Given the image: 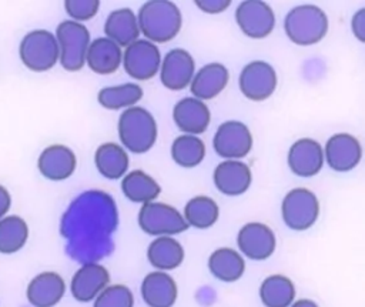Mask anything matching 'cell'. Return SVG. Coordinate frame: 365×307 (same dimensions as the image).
<instances>
[{"label": "cell", "instance_id": "6da1fadb", "mask_svg": "<svg viewBox=\"0 0 365 307\" xmlns=\"http://www.w3.org/2000/svg\"><path fill=\"white\" fill-rule=\"evenodd\" d=\"M140 34L151 43H167L181 30L182 16L178 6L170 0L145 1L137 14Z\"/></svg>", "mask_w": 365, "mask_h": 307}, {"label": "cell", "instance_id": "7a4b0ae2", "mask_svg": "<svg viewBox=\"0 0 365 307\" xmlns=\"http://www.w3.org/2000/svg\"><path fill=\"white\" fill-rule=\"evenodd\" d=\"M117 131L121 146L134 154H143L153 149L158 136L154 116L141 106H133L120 114Z\"/></svg>", "mask_w": 365, "mask_h": 307}, {"label": "cell", "instance_id": "3957f363", "mask_svg": "<svg viewBox=\"0 0 365 307\" xmlns=\"http://www.w3.org/2000/svg\"><path fill=\"white\" fill-rule=\"evenodd\" d=\"M328 29V16L315 4H298L284 17V31L287 37L298 46L319 43L327 36Z\"/></svg>", "mask_w": 365, "mask_h": 307}, {"label": "cell", "instance_id": "277c9868", "mask_svg": "<svg viewBox=\"0 0 365 307\" xmlns=\"http://www.w3.org/2000/svg\"><path fill=\"white\" fill-rule=\"evenodd\" d=\"M58 44L50 30L34 29L20 40L19 57L30 71L44 73L51 70L58 63Z\"/></svg>", "mask_w": 365, "mask_h": 307}, {"label": "cell", "instance_id": "5b68a950", "mask_svg": "<svg viewBox=\"0 0 365 307\" xmlns=\"http://www.w3.org/2000/svg\"><path fill=\"white\" fill-rule=\"evenodd\" d=\"M56 40L58 44V63L66 71H80L86 64V53L91 41L88 29L78 21L63 20L56 27Z\"/></svg>", "mask_w": 365, "mask_h": 307}, {"label": "cell", "instance_id": "8992f818", "mask_svg": "<svg viewBox=\"0 0 365 307\" xmlns=\"http://www.w3.org/2000/svg\"><path fill=\"white\" fill-rule=\"evenodd\" d=\"M319 210L318 197L305 187L291 188L281 201L282 221L294 231L311 228L319 217Z\"/></svg>", "mask_w": 365, "mask_h": 307}, {"label": "cell", "instance_id": "52a82bcc", "mask_svg": "<svg viewBox=\"0 0 365 307\" xmlns=\"http://www.w3.org/2000/svg\"><path fill=\"white\" fill-rule=\"evenodd\" d=\"M137 221L145 234L154 237H173L188 230V224L185 223L182 213L178 211L174 206L161 201H150L141 204Z\"/></svg>", "mask_w": 365, "mask_h": 307}, {"label": "cell", "instance_id": "ba28073f", "mask_svg": "<svg viewBox=\"0 0 365 307\" xmlns=\"http://www.w3.org/2000/svg\"><path fill=\"white\" fill-rule=\"evenodd\" d=\"M121 64L131 79L138 81L150 80L160 70V49L145 39H138L124 49Z\"/></svg>", "mask_w": 365, "mask_h": 307}, {"label": "cell", "instance_id": "9c48e42d", "mask_svg": "<svg viewBox=\"0 0 365 307\" xmlns=\"http://www.w3.org/2000/svg\"><path fill=\"white\" fill-rule=\"evenodd\" d=\"M278 84L275 69L264 60H252L245 64L238 76V87L241 93L252 101H264L269 99Z\"/></svg>", "mask_w": 365, "mask_h": 307}, {"label": "cell", "instance_id": "30bf717a", "mask_svg": "<svg viewBox=\"0 0 365 307\" xmlns=\"http://www.w3.org/2000/svg\"><path fill=\"white\" fill-rule=\"evenodd\" d=\"M252 133L240 120L221 123L212 137L215 153L225 160H240L252 150Z\"/></svg>", "mask_w": 365, "mask_h": 307}, {"label": "cell", "instance_id": "8fae6325", "mask_svg": "<svg viewBox=\"0 0 365 307\" xmlns=\"http://www.w3.org/2000/svg\"><path fill=\"white\" fill-rule=\"evenodd\" d=\"M235 21L240 30L250 39L268 37L275 27L272 7L261 0H244L235 9Z\"/></svg>", "mask_w": 365, "mask_h": 307}, {"label": "cell", "instance_id": "7c38bea8", "mask_svg": "<svg viewBox=\"0 0 365 307\" xmlns=\"http://www.w3.org/2000/svg\"><path fill=\"white\" fill-rule=\"evenodd\" d=\"M237 246L242 257L262 261L274 254L277 237L269 226L259 221H250L238 230Z\"/></svg>", "mask_w": 365, "mask_h": 307}, {"label": "cell", "instance_id": "4fadbf2b", "mask_svg": "<svg viewBox=\"0 0 365 307\" xmlns=\"http://www.w3.org/2000/svg\"><path fill=\"white\" fill-rule=\"evenodd\" d=\"M158 73L165 89L180 91L190 86L195 73V60L190 51L175 47L161 59Z\"/></svg>", "mask_w": 365, "mask_h": 307}, {"label": "cell", "instance_id": "5bb4252c", "mask_svg": "<svg viewBox=\"0 0 365 307\" xmlns=\"http://www.w3.org/2000/svg\"><path fill=\"white\" fill-rule=\"evenodd\" d=\"M322 149L325 163L338 173L351 171L362 158V146L359 140L349 133L332 134Z\"/></svg>", "mask_w": 365, "mask_h": 307}, {"label": "cell", "instance_id": "9a60e30c", "mask_svg": "<svg viewBox=\"0 0 365 307\" xmlns=\"http://www.w3.org/2000/svg\"><path fill=\"white\" fill-rule=\"evenodd\" d=\"M108 270L98 263L80 266L70 280V293L78 303H90L110 284Z\"/></svg>", "mask_w": 365, "mask_h": 307}, {"label": "cell", "instance_id": "2e32d148", "mask_svg": "<svg viewBox=\"0 0 365 307\" xmlns=\"http://www.w3.org/2000/svg\"><path fill=\"white\" fill-rule=\"evenodd\" d=\"M289 170L298 177H312L324 167V149L322 146L309 137L295 140L287 156Z\"/></svg>", "mask_w": 365, "mask_h": 307}, {"label": "cell", "instance_id": "e0dca14e", "mask_svg": "<svg viewBox=\"0 0 365 307\" xmlns=\"http://www.w3.org/2000/svg\"><path fill=\"white\" fill-rule=\"evenodd\" d=\"M77 167L76 153L66 144H50L38 154L37 168L40 174L51 181H63L73 176Z\"/></svg>", "mask_w": 365, "mask_h": 307}, {"label": "cell", "instance_id": "ac0fdd59", "mask_svg": "<svg viewBox=\"0 0 365 307\" xmlns=\"http://www.w3.org/2000/svg\"><path fill=\"white\" fill-rule=\"evenodd\" d=\"M212 181L220 193L237 197L250 188L252 173L250 166L241 160H224L214 168Z\"/></svg>", "mask_w": 365, "mask_h": 307}, {"label": "cell", "instance_id": "d6986e66", "mask_svg": "<svg viewBox=\"0 0 365 307\" xmlns=\"http://www.w3.org/2000/svg\"><path fill=\"white\" fill-rule=\"evenodd\" d=\"M66 281L56 271H41L27 284L26 298L33 307H54L66 294Z\"/></svg>", "mask_w": 365, "mask_h": 307}, {"label": "cell", "instance_id": "ffe728a7", "mask_svg": "<svg viewBox=\"0 0 365 307\" xmlns=\"http://www.w3.org/2000/svg\"><path fill=\"white\" fill-rule=\"evenodd\" d=\"M173 120L182 134L198 136L208 129L211 111L204 101L190 96L175 103L173 109Z\"/></svg>", "mask_w": 365, "mask_h": 307}, {"label": "cell", "instance_id": "44dd1931", "mask_svg": "<svg viewBox=\"0 0 365 307\" xmlns=\"http://www.w3.org/2000/svg\"><path fill=\"white\" fill-rule=\"evenodd\" d=\"M140 291L148 307H173L178 297L175 280L168 273L158 270L145 274Z\"/></svg>", "mask_w": 365, "mask_h": 307}, {"label": "cell", "instance_id": "7402d4cb", "mask_svg": "<svg viewBox=\"0 0 365 307\" xmlns=\"http://www.w3.org/2000/svg\"><path fill=\"white\" fill-rule=\"evenodd\" d=\"M230 71L228 69L217 61L204 64L194 73L190 83V91L192 97L205 101L217 97L228 84Z\"/></svg>", "mask_w": 365, "mask_h": 307}, {"label": "cell", "instance_id": "603a6c76", "mask_svg": "<svg viewBox=\"0 0 365 307\" xmlns=\"http://www.w3.org/2000/svg\"><path fill=\"white\" fill-rule=\"evenodd\" d=\"M123 60V50L107 37H96L86 53V64L96 74H113Z\"/></svg>", "mask_w": 365, "mask_h": 307}, {"label": "cell", "instance_id": "cb8c5ba5", "mask_svg": "<svg viewBox=\"0 0 365 307\" xmlns=\"http://www.w3.org/2000/svg\"><path fill=\"white\" fill-rule=\"evenodd\" d=\"M103 29L106 37L120 47H127L140 37L137 14L130 7H120L110 11Z\"/></svg>", "mask_w": 365, "mask_h": 307}, {"label": "cell", "instance_id": "d4e9b609", "mask_svg": "<svg viewBox=\"0 0 365 307\" xmlns=\"http://www.w3.org/2000/svg\"><path fill=\"white\" fill-rule=\"evenodd\" d=\"M185 257L184 247L171 236L155 237L147 247V260L158 271L178 268Z\"/></svg>", "mask_w": 365, "mask_h": 307}, {"label": "cell", "instance_id": "484cf974", "mask_svg": "<svg viewBox=\"0 0 365 307\" xmlns=\"http://www.w3.org/2000/svg\"><path fill=\"white\" fill-rule=\"evenodd\" d=\"M94 164L103 177L108 180H117L123 178L128 171L130 157L121 144L107 141L96 149Z\"/></svg>", "mask_w": 365, "mask_h": 307}, {"label": "cell", "instance_id": "4316f807", "mask_svg": "<svg viewBox=\"0 0 365 307\" xmlns=\"http://www.w3.org/2000/svg\"><path fill=\"white\" fill-rule=\"evenodd\" d=\"M208 270L220 281H238L245 271V260L241 253L231 247H218L208 257Z\"/></svg>", "mask_w": 365, "mask_h": 307}, {"label": "cell", "instance_id": "83f0119b", "mask_svg": "<svg viewBox=\"0 0 365 307\" xmlns=\"http://www.w3.org/2000/svg\"><path fill=\"white\" fill-rule=\"evenodd\" d=\"M121 191L133 203H150L161 193V186L144 170H131L121 178Z\"/></svg>", "mask_w": 365, "mask_h": 307}, {"label": "cell", "instance_id": "f1b7e54d", "mask_svg": "<svg viewBox=\"0 0 365 307\" xmlns=\"http://www.w3.org/2000/svg\"><path fill=\"white\" fill-rule=\"evenodd\" d=\"M295 286L284 274H271L259 284V300L265 307H289L295 301Z\"/></svg>", "mask_w": 365, "mask_h": 307}, {"label": "cell", "instance_id": "f546056e", "mask_svg": "<svg viewBox=\"0 0 365 307\" xmlns=\"http://www.w3.org/2000/svg\"><path fill=\"white\" fill-rule=\"evenodd\" d=\"M143 87L138 83H123L103 87L97 93V101L107 110L130 109L143 99Z\"/></svg>", "mask_w": 365, "mask_h": 307}, {"label": "cell", "instance_id": "4dcf8cb0", "mask_svg": "<svg viewBox=\"0 0 365 307\" xmlns=\"http://www.w3.org/2000/svg\"><path fill=\"white\" fill-rule=\"evenodd\" d=\"M182 217L188 227L205 230L212 227L220 218V207L217 201L208 196L191 197L182 211Z\"/></svg>", "mask_w": 365, "mask_h": 307}, {"label": "cell", "instance_id": "1f68e13d", "mask_svg": "<svg viewBox=\"0 0 365 307\" xmlns=\"http://www.w3.org/2000/svg\"><path fill=\"white\" fill-rule=\"evenodd\" d=\"M29 224L17 214H7L0 220V253L14 254L20 251L29 240Z\"/></svg>", "mask_w": 365, "mask_h": 307}, {"label": "cell", "instance_id": "d6a6232c", "mask_svg": "<svg viewBox=\"0 0 365 307\" xmlns=\"http://www.w3.org/2000/svg\"><path fill=\"white\" fill-rule=\"evenodd\" d=\"M205 157V144L198 136L180 134L171 144V158L184 168L197 167Z\"/></svg>", "mask_w": 365, "mask_h": 307}, {"label": "cell", "instance_id": "836d02e7", "mask_svg": "<svg viewBox=\"0 0 365 307\" xmlns=\"http://www.w3.org/2000/svg\"><path fill=\"white\" fill-rule=\"evenodd\" d=\"M93 307H134V294L125 284H108L94 298Z\"/></svg>", "mask_w": 365, "mask_h": 307}, {"label": "cell", "instance_id": "e575fe53", "mask_svg": "<svg viewBox=\"0 0 365 307\" xmlns=\"http://www.w3.org/2000/svg\"><path fill=\"white\" fill-rule=\"evenodd\" d=\"M100 9L98 0H66L64 10L73 21H87L93 19Z\"/></svg>", "mask_w": 365, "mask_h": 307}, {"label": "cell", "instance_id": "d590c367", "mask_svg": "<svg viewBox=\"0 0 365 307\" xmlns=\"http://www.w3.org/2000/svg\"><path fill=\"white\" fill-rule=\"evenodd\" d=\"M194 3L204 13L218 14L230 7L231 0H195Z\"/></svg>", "mask_w": 365, "mask_h": 307}, {"label": "cell", "instance_id": "8d00e7d4", "mask_svg": "<svg viewBox=\"0 0 365 307\" xmlns=\"http://www.w3.org/2000/svg\"><path fill=\"white\" fill-rule=\"evenodd\" d=\"M351 30L355 39H358L361 43L365 41V9L361 7L358 11L354 13L351 19Z\"/></svg>", "mask_w": 365, "mask_h": 307}, {"label": "cell", "instance_id": "74e56055", "mask_svg": "<svg viewBox=\"0 0 365 307\" xmlns=\"http://www.w3.org/2000/svg\"><path fill=\"white\" fill-rule=\"evenodd\" d=\"M10 207H11L10 191L3 184H0V220L7 216Z\"/></svg>", "mask_w": 365, "mask_h": 307}, {"label": "cell", "instance_id": "f35d334b", "mask_svg": "<svg viewBox=\"0 0 365 307\" xmlns=\"http://www.w3.org/2000/svg\"><path fill=\"white\" fill-rule=\"evenodd\" d=\"M289 307H319L314 300L309 298H298Z\"/></svg>", "mask_w": 365, "mask_h": 307}]
</instances>
